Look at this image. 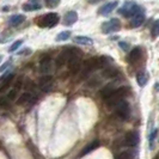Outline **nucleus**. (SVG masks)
<instances>
[{
    "mask_svg": "<svg viewBox=\"0 0 159 159\" xmlns=\"http://www.w3.org/2000/svg\"><path fill=\"white\" fill-rule=\"evenodd\" d=\"M117 12H119V15L123 16L125 18H130L132 16H134L139 12H143V8L134 1H126L117 10Z\"/></svg>",
    "mask_w": 159,
    "mask_h": 159,
    "instance_id": "f257e3e1",
    "label": "nucleus"
},
{
    "mask_svg": "<svg viewBox=\"0 0 159 159\" xmlns=\"http://www.w3.org/2000/svg\"><path fill=\"white\" fill-rule=\"evenodd\" d=\"M127 95H128V88H126V86L114 89L111 91V93L108 96V97L104 98V102H105V104L108 107H114L119 101L123 99Z\"/></svg>",
    "mask_w": 159,
    "mask_h": 159,
    "instance_id": "f03ea898",
    "label": "nucleus"
},
{
    "mask_svg": "<svg viewBox=\"0 0 159 159\" xmlns=\"http://www.w3.org/2000/svg\"><path fill=\"white\" fill-rule=\"evenodd\" d=\"M59 20H60L59 15L55 13V12H50V13L39 17L36 19V24L40 28H53V26H55L56 24L59 23Z\"/></svg>",
    "mask_w": 159,
    "mask_h": 159,
    "instance_id": "7ed1b4c3",
    "label": "nucleus"
},
{
    "mask_svg": "<svg viewBox=\"0 0 159 159\" xmlns=\"http://www.w3.org/2000/svg\"><path fill=\"white\" fill-rule=\"evenodd\" d=\"M83 71H81V79H85L86 77L90 75L91 72L96 71L98 68H101L99 66V59L98 57H90L86 61L83 62Z\"/></svg>",
    "mask_w": 159,
    "mask_h": 159,
    "instance_id": "20e7f679",
    "label": "nucleus"
},
{
    "mask_svg": "<svg viewBox=\"0 0 159 159\" xmlns=\"http://www.w3.org/2000/svg\"><path fill=\"white\" fill-rule=\"evenodd\" d=\"M73 54H83L81 52H80L79 49H77V48H66L64 49L59 55L56 57V67H62L64 65L67 64V61H68V59L71 57Z\"/></svg>",
    "mask_w": 159,
    "mask_h": 159,
    "instance_id": "39448f33",
    "label": "nucleus"
},
{
    "mask_svg": "<svg viewBox=\"0 0 159 159\" xmlns=\"http://www.w3.org/2000/svg\"><path fill=\"white\" fill-rule=\"evenodd\" d=\"M115 107V111L122 120H128L130 117V105L127 101L121 99L117 103L114 105Z\"/></svg>",
    "mask_w": 159,
    "mask_h": 159,
    "instance_id": "423d86ee",
    "label": "nucleus"
},
{
    "mask_svg": "<svg viewBox=\"0 0 159 159\" xmlns=\"http://www.w3.org/2000/svg\"><path fill=\"white\" fill-rule=\"evenodd\" d=\"M120 29H121V23L117 18H111V19H109L102 24V32L105 35L119 31Z\"/></svg>",
    "mask_w": 159,
    "mask_h": 159,
    "instance_id": "0eeeda50",
    "label": "nucleus"
},
{
    "mask_svg": "<svg viewBox=\"0 0 159 159\" xmlns=\"http://www.w3.org/2000/svg\"><path fill=\"white\" fill-rule=\"evenodd\" d=\"M80 56L81 54H73V55L68 59L67 65H68V68L73 74H77L81 68V62H80Z\"/></svg>",
    "mask_w": 159,
    "mask_h": 159,
    "instance_id": "6e6552de",
    "label": "nucleus"
},
{
    "mask_svg": "<svg viewBox=\"0 0 159 159\" xmlns=\"http://www.w3.org/2000/svg\"><path fill=\"white\" fill-rule=\"evenodd\" d=\"M53 81H54V78L49 74H44L42 75L39 80V88L43 91V92H49L52 88H53Z\"/></svg>",
    "mask_w": 159,
    "mask_h": 159,
    "instance_id": "1a4fd4ad",
    "label": "nucleus"
},
{
    "mask_svg": "<svg viewBox=\"0 0 159 159\" xmlns=\"http://www.w3.org/2000/svg\"><path fill=\"white\" fill-rule=\"evenodd\" d=\"M141 57H143V48L141 47H135L133 48L130 52H129V54H128V62L130 65H135L138 64L140 60H141Z\"/></svg>",
    "mask_w": 159,
    "mask_h": 159,
    "instance_id": "9d476101",
    "label": "nucleus"
},
{
    "mask_svg": "<svg viewBox=\"0 0 159 159\" xmlns=\"http://www.w3.org/2000/svg\"><path fill=\"white\" fill-rule=\"evenodd\" d=\"M125 141H126V145H128V146L136 147L140 143V135L136 130H130L125 136Z\"/></svg>",
    "mask_w": 159,
    "mask_h": 159,
    "instance_id": "9b49d317",
    "label": "nucleus"
},
{
    "mask_svg": "<svg viewBox=\"0 0 159 159\" xmlns=\"http://www.w3.org/2000/svg\"><path fill=\"white\" fill-rule=\"evenodd\" d=\"M117 5H119L117 1H110V2L104 4L102 7L98 8V15H101V16H109L112 11L117 7Z\"/></svg>",
    "mask_w": 159,
    "mask_h": 159,
    "instance_id": "f8f14e48",
    "label": "nucleus"
},
{
    "mask_svg": "<svg viewBox=\"0 0 159 159\" xmlns=\"http://www.w3.org/2000/svg\"><path fill=\"white\" fill-rule=\"evenodd\" d=\"M52 67V59L50 56H44L40 61V72L42 74H48Z\"/></svg>",
    "mask_w": 159,
    "mask_h": 159,
    "instance_id": "ddd939ff",
    "label": "nucleus"
},
{
    "mask_svg": "<svg viewBox=\"0 0 159 159\" xmlns=\"http://www.w3.org/2000/svg\"><path fill=\"white\" fill-rule=\"evenodd\" d=\"M98 147H101V141H99V140L90 141V143H88V145L83 148V151H81V153H80V156L84 157V156H86V154H89V153H91L92 151L97 150Z\"/></svg>",
    "mask_w": 159,
    "mask_h": 159,
    "instance_id": "4468645a",
    "label": "nucleus"
},
{
    "mask_svg": "<svg viewBox=\"0 0 159 159\" xmlns=\"http://www.w3.org/2000/svg\"><path fill=\"white\" fill-rule=\"evenodd\" d=\"M143 22H145V13L143 12H139V13L130 17V26L132 28H139L143 25Z\"/></svg>",
    "mask_w": 159,
    "mask_h": 159,
    "instance_id": "2eb2a0df",
    "label": "nucleus"
},
{
    "mask_svg": "<svg viewBox=\"0 0 159 159\" xmlns=\"http://www.w3.org/2000/svg\"><path fill=\"white\" fill-rule=\"evenodd\" d=\"M13 78H15V74L13 73H6L1 78V81H0V91H5L6 89L10 88V85H11Z\"/></svg>",
    "mask_w": 159,
    "mask_h": 159,
    "instance_id": "dca6fc26",
    "label": "nucleus"
},
{
    "mask_svg": "<svg viewBox=\"0 0 159 159\" xmlns=\"http://www.w3.org/2000/svg\"><path fill=\"white\" fill-rule=\"evenodd\" d=\"M78 20V13L75 11H70L67 12L64 17V24L65 25H73Z\"/></svg>",
    "mask_w": 159,
    "mask_h": 159,
    "instance_id": "f3484780",
    "label": "nucleus"
},
{
    "mask_svg": "<svg viewBox=\"0 0 159 159\" xmlns=\"http://www.w3.org/2000/svg\"><path fill=\"white\" fill-rule=\"evenodd\" d=\"M41 7L42 6H41L40 0H29L23 5L24 11H36V10H40Z\"/></svg>",
    "mask_w": 159,
    "mask_h": 159,
    "instance_id": "a211bd4d",
    "label": "nucleus"
},
{
    "mask_svg": "<svg viewBox=\"0 0 159 159\" xmlns=\"http://www.w3.org/2000/svg\"><path fill=\"white\" fill-rule=\"evenodd\" d=\"M136 83L139 84V86L140 88H143L146 84H147V81H148V73L146 71H140L136 73Z\"/></svg>",
    "mask_w": 159,
    "mask_h": 159,
    "instance_id": "6ab92c4d",
    "label": "nucleus"
},
{
    "mask_svg": "<svg viewBox=\"0 0 159 159\" xmlns=\"http://www.w3.org/2000/svg\"><path fill=\"white\" fill-rule=\"evenodd\" d=\"M103 75L105 78H119L121 75V72L116 68V67H112V66H109L108 68H105L103 72Z\"/></svg>",
    "mask_w": 159,
    "mask_h": 159,
    "instance_id": "aec40b11",
    "label": "nucleus"
},
{
    "mask_svg": "<svg viewBox=\"0 0 159 159\" xmlns=\"http://www.w3.org/2000/svg\"><path fill=\"white\" fill-rule=\"evenodd\" d=\"M34 99H35V98H34V96H32L31 92H24V93H22L20 97L18 98L17 104H18V105H23V104H26V103H31Z\"/></svg>",
    "mask_w": 159,
    "mask_h": 159,
    "instance_id": "412c9836",
    "label": "nucleus"
},
{
    "mask_svg": "<svg viewBox=\"0 0 159 159\" xmlns=\"http://www.w3.org/2000/svg\"><path fill=\"white\" fill-rule=\"evenodd\" d=\"M74 42L78 43V44H81V46H91V44H93V40L88 37V36H77V37H74Z\"/></svg>",
    "mask_w": 159,
    "mask_h": 159,
    "instance_id": "4be33fe9",
    "label": "nucleus"
},
{
    "mask_svg": "<svg viewBox=\"0 0 159 159\" xmlns=\"http://www.w3.org/2000/svg\"><path fill=\"white\" fill-rule=\"evenodd\" d=\"M24 20H25V16H23V15H15V16H12L10 18V25L17 26V25L23 23Z\"/></svg>",
    "mask_w": 159,
    "mask_h": 159,
    "instance_id": "5701e85b",
    "label": "nucleus"
},
{
    "mask_svg": "<svg viewBox=\"0 0 159 159\" xmlns=\"http://www.w3.org/2000/svg\"><path fill=\"white\" fill-rule=\"evenodd\" d=\"M138 157V153L136 151H123L122 153H120L117 156V158L120 159H132V158H136Z\"/></svg>",
    "mask_w": 159,
    "mask_h": 159,
    "instance_id": "b1692460",
    "label": "nucleus"
},
{
    "mask_svg": "<svg viewBox=\"0 0 159 159\" xmlns=\"http://www.w3.org/2000/svg\"><path fill=\"white\" fill-rule=\"evenodd\" d=\"M151 36H152V39H157V37H159V19H157L154 23L152 24Z\"/></svg>",
    "mask_w": 159,
    "mask_h": 159,
    "instance_id": "393cba45",
    "label": "nucleus"
},
{
    "mask_svg": "<svg viewBox=\"0 0 159 159\" xmlns=\"http://www.w3.org/2000/svg\"><path fill=\"white\" fill-rule=\"evenodd\" d=\"M70 36H71V31H61L57 36L55 37V41L56 42H62V41H67L70 39Z\"/></svg>",
    "mask_w": 159,
    "mask_h": 159,
    "instance_id": "a878e982",
    "label": "nucleus"
},
{
    "mask_svg": "<svg viewBox=\"0 0 159 159\" xmlns=\"http://www.w3.org/2000/svg\"><path fill=\"white\" fill-rule=\"evenodd\" d=\"M114 89H115L114 88V84H109V85H107L105 88H103L102 90H101V96L103 97V99L111 93V91L114 90Z\"/></svg>",
    "mask_w": 159,
    "mask_h": 159,
    "instance_id": "bb28decb",
    "label": "nucleus"
},
{
    "mask_svg": "<svg viewBox=\"0 0 159 159\" xmlns=\"http://www.w3.org/2000/svg\"><path fill=\"white\" fill-rule=\"evenodd\" d=\"M157 135H158V129H154L151 134L148 135V140H150V147H151V148H153V146H154V143H156Z\"/></svg>",
    "mask_w": 159,
    "mask_h": 159,
    "instance_id": "cd10ccee",
    "label": "nucleus"
},
{
    "mask_svg": "<svg viewBox=\"0 0 159 159\" xmlns=\"http://www.w3.org/2000/svg\"><path fill=\"white\" fill-rule=\"evenodd\" d=\"M60 1H61V0H44L46 5H47L48 7H50V8L56 7V6L60 4Z\"/></svg>",
    "mask_w": 159,
    "mask_h": 159,
    "instance_id": "c85d7f7f",
    "label": "nucleus"
},
{
    "mask_svg": "<svg viewBox=\"0 0 159 159\" xmlns=\"http://www.w3.org/2000/svg\"><path fill=\"white\" fill-rule=\"evenodd\" d=\"M22 44H23V41H22V40L16 41V42H15V43H13L11 47L8 48V52H15V50H17V49L20 47Z\"/></svg>",
    "mask_w": 159,
    "mask_h": 159,
    "instance_id": "c756f323",
    "label": "nucleus"
},
{
    "mask_svg": "<svg viewBox=\"0 0 159 159\" xmlns=\"http://www.w3.org/2000/svg\"><path fill=\"white\" fill-rule=\"evenodd\" d=\"M17 97V91L16 90H11L7 95V99L8 101H15Z\"/></svg>",
    "mask_w": 159,
    "mask_h": 159,
    "instance_id": "7c9ffc66",
    "label": "nucleus"
},
{
    "mask_svg": "<svg viewBox=\"0 0 159 159\" xmlns=\"http://www.w3.org/2000/svg\"><path fill=\"white\" fill-rule=\"evenodd\" d=\"M119 46L122 48L125 52H128V49H129V44H128L127 42H122V41H121V42H119Z\"/></svg>",
    "mask_w": 159,
    "mask_h": 159,
    "instance_id": "2f4dec72",
    "label": "nucleus"
},
{
    "mask_svg": "<svg viewBox=\"0 0 159 159\" xmlns=\"http://www.w3.org/2000/svg\"><path fill=\"white\" fill-rule=\"evenodd\" d=\"M8 65H10V62H5V64H4V66H2V67H0V71H4V70H5V68H6V67H7Z\"/></svg>",
    "mask_w": 159,
    "mask_h": 159,
    "instance_id": "473e14b6",
    "label": "nucleus"
},
{
    "mask_svg": "<svg viewBox=\"0 0 159 159\" xmlns=\"http://www.w3.org/2000/svg\"><path fill=\"white\" fill-rule=\"evenodd\" d=\"M98 1H102V0H89L90 4H96V2H98Z\"/></svg>",
    "mask_w": 159,
    "mask_h": 159,
    "instance_id": "72a5a7b5",
    "label": "nucleus"
},
{
    "mask_svg": "<svg viewBox=\"0 0 159 159\" xmlns=\"http://www.w3.org/2000/svg\"><path fill=\"white\" fill-rule=\"evenodd\" d=\"M154 90H157V91H159V83H157V84L154 85Z\"/></svg>",
    "mask_w": 159,
    "mask_h": 159,
    "instance_id": "f704fd0d",
    "label": "nucleus"
},
{
    "mask_svg": "<svg viewBox=\"0 0 159 159\" xmlns=\"http://www.w3.org/2000/svg\"><path fill=\"white\" fill-rule=\"evenodd\" d=\"M156 158H159V153H157V154H156Z\"/></svg>",
    "mask_w": 159,
    "mask_h": 159,
    "instance_id": "c9c22d12",
    "label": "nucleus"
},
{
    "mask_svg": "<svg viewBox=\"0 0 159 159\" xmlns=\"http://www.w3.org/2000/svg\"><path fill=\"white\" fill-rule=\"evenodd\" d=\"M0 61H1V56H0Z\"/></svg>",
    "mask_w": 159,
    "mask_h": 159,
    "instance_id": "e433bc0d",
    "label": "nucleus"
}]
</instances>
